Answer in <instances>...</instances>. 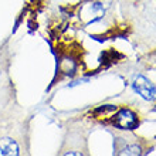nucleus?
Wrapping results in <instances>:
<instances>
[{"mask_svg": "<svg viewBox=\"0 0 156 156\" xmlns=\"http://www.w3.org/2000/svg\"><path fill=\"white\" fill-rule=\"evenodd\" d=\"M112 122L118 129H122V131H132L138 126V116L133 111L128 109V108H122L119 109L118 112H115V115L112 116Z\"/></svg>", "mask_w": 156, "mask_h": 156, "instance_id": "nucleus-1", "label": "nucleus"}, {"mask_svg": "<svg viewBox=\"0 0 156 156\" xmlns=\"http://www.w3.org/2000/svg\"><path fill=\"white\" fill-rule=\"evenodd\" d=\"M132 87H133L135 92H138L144 99H146V101H156V85L152 84L146 77L138 75L133 80Z\"/></svg>", "mask_w": 156, "mask_h": 156, "instance_id": "nucleus-2", "label": "nucleus"}, {"mask_svg": "<svg viewBox=\"0 0 156 156\" xmlns=\"http://www.w3.org/2000/svg\"><path fill=\"white\" fill-rule=\"evenodd\" d=\"M104 13H105V10H104L102 4L98 2H91L81 9V19H85V24L90 26L101 20L104 17Z\"/></svg>", "mask_w": 156, "mask_h": 156, "instance_id": "nucleus-3", "label": "nucleus"}, {"mask_svg": "<svg viewBox=\"0 0 156 156\" xmlns=\"http://www.w3.org/2000/svg\"><path fill=\"white\" fill-rule=\"evenodd\" d=\"M12 156V155H19V146L13 139L9 138H3L0 139V156Z\"/></svg>", "mask_w": 156, "mask_h": 156, "instance_id": "nucleus-4", "label": "nucleus"}, {"mask_svg": "<svg viewBox=\"0 0 156 156\" xmlns=\"http://www.w3.org/2000/svg\"><path fill=\"white\" fill-rule=\"evenodd\" d=\"M118 155H121V156H123V155H133V156H136V155H140V146H138V145H131V146H126V148H123V149H121L118 152Z\"/></svg>", "mask_w": 156, "mask_h": 156, "instance_id": "nucleus-5", "label": "nucleus"}, {"mask_svg": "<svg viewBox=\"0 0 156 156\" xmlns=\"http://www.w3.org/2000/svg\"><path fill=\"white\" fill-rule=\"evenodd\" d=\"M112 112H116V107L114 105H102V107H99L95 114H104V116L107 115V114H112Z\"/></svg>", "mask_w": 156, "mask_h": 156, "instance_id": "nucleus-6", "label": "nucleus"}, {"mask_svg": "<svg viewBox=\"0 0 156 156\" xmlns=\"http://www.w3.org/2000/svg\"><path fill=\"white\" fill-rule=\"evenodd\" d=\"M64 155H75V156H81V153H80V152H66Z\"/></svg>", "mask_w": 156, "mask_h": 156, "instance_id": "nucleus-7", "label": "nucleus"}]
</instances>
